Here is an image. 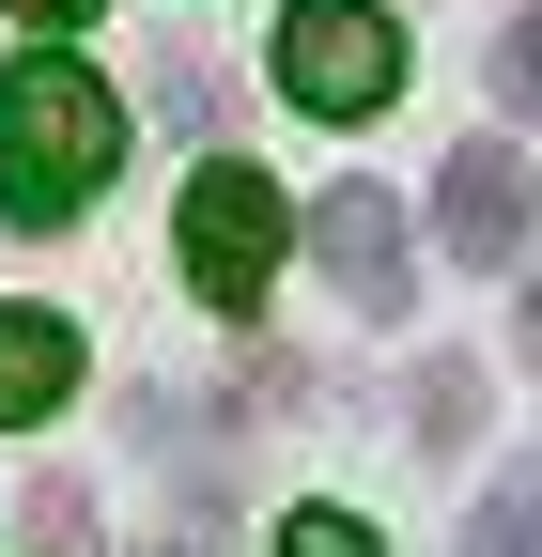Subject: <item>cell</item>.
<instances>
[{
    "label": "cell",
    "instance_id": "obj_1",
    "mask_svg": "<svg viewBox=\"0 0 542 557\" xmlns=\"http://www.w3.org/2000/svg\"><path fill=\"white\" fill-rule=\"evenodd\" d=\"M109 156H124V109L78 78V62H16V78H0V218H78V201L109 186Z\"/></svg>",
    "mask_w": 542,
    "mask_h": 557
},
{
    "label": "cell",
    "instance_id": "obj_2",
    "mask_svg": "<svg viewBox=\"0 0 542 557\" xmlns=\"http://www.w3.org/2000/svg\"><path fill=\"white\" fill-rule=\"evenodd\" d=\"M280 94L310 124H372L403 94V16H387V0H295V16H280Z\"/></svg>",
    "mask_w": 542,
    "mask_h": 557
},
{
    "label": "cell",
    "instance_id": "obj_3",
    "mask_svg": "<svg viewBox=\"0 0 542 557\" xmlns=\"http://www.w3.org/2000/svg\"><path fill=\"white\" fill-rule=\"evenodd\" d=\"M171 233H186V295H201V310H248L263 278H280V186L218 156V171L186 186V218H171Z\"/></svg>",
    "mask_w": 542,
    "mask_h": 557
},
{
    "label": "cell",
    "instance_id": "obj_4",
    "mask_svg": "<svg viewBox=\"0 0 542 557\" xmlns=\"http://www.w3.org/2000/svg\"><path fill=\"white\" fill-rule=\"evenodd\" d=\"M310 263L342 278V310H372V325L419 295V263H403V201H387V186H325V201H310Z\"/></svg>",
    "mask_w": 542,
    "mask_h": 557
},
{
    "label": "cell",
    "instance_id": "obj_5",
    "mask_svg": "<svg viewBox=\"0 0 542 557\" xmlns=\"http://www.w3.org/2000/svg\"><path fill=\"white\" fill-rule=\"evenodd\" d=\"M434 233H449V263H527V233H542V186H527V156H512V139H465V156H449V186H434Z\"/></svg>",
    "mask_w": 542,
    "mask_h": 557
},
{
    "label": "cell",
    "instance_id": "obj_6",
    "mask_svg": "<svg viewBox=\"0 0 542 557\" xmlns=\"http://www.w3.org/2000/svg\"><path fill=\"white\" fill-rule=\"evenodd\" d=\"M62 403H78V325L0 310V418H62Z\"/></svg>",
    "mask_w": 542,
    "mask_h": 557
},
{
    "label": "cell",
    "instance_id": "obj_7",
    "mask_svg": "<svg viewBox=\"0 0 542 557\" xmlns=\"http://www.w3.org/2000/svg\"><path fill=\"white\" fill-rule=\"evenodd\" d=\"M465 557H542V465H512L496 496H481V527H465Z\"/></svg>",
    "mask_w": 542,
    "mask_h": 557
},
{
    "label": "cell",
    "instance_id": "obj_8",
    "mask_svg": "<svg viewBox=\"0 0 542 557\" xmlns=\"http://www.w3.org/2000/svg\"><path fill=\"white\" fill-rule=\"evenodd\" d=\"M496 109H527V124H542V0L496 32Z\"/></svg>",
    "mask_w": 542,
    "mask_h": 557
},
{
    "label": "cell",
    "instance_id": "obj_9",
    "mask_svg": "<svg viewBox=\"0 0 542 557\" xmlns=\"http://www.w3.org/2000/svg\"><path fill=\"white\" fill-rule=\"evenodd\" d=\"M156 109L171 124H218V62H201V47H156Z\"/></svg>",
    "mask_w": 542,
    "mask_h": 557
},
{
    "label": "cell",
    "instance_id": "obj_10",
    "mask_svg": "<svg viewBox=\"0 0 542 557\" xmlns=\"http://www.w3.org/2000/svg\"><path fill=\"white\" fill-rule=\"evenodd\" d=\"M32 557H94V496H78V480L32 496Z\"/></svg>",
    "mask_w": 542,
    "mask_h": 557
},
{
    "label": "cell",
    "instance_id": "obj_11",
    "mask_svg": "<svg viewBox=\"0 0 542 557\" xmlns=\"http://www.w3.org/2000/svg\"><path fill=\"white\" fill-rule=\"evenodd\" d=\"M280 557H372V527H357V511H295V527H280Z\"/></svg>",
    "mask_w": 542,
    "mask_h": 557
},
{
    "label": "cell",
    "instance_id": "obj_12",
    "mask_svg": "<svg viewBox=\"0 0 542 557\" xmlns=\"http://www.w3.org/2000/svg\"><path fill=\"white\" fill-rule=\"evenodd\" d=\"M16 16H32V32H78V16H94V0H16Z\"/></svg>",
    "mask_w": 542,
    "mask_h": 557
},
{
    "label": "cell",
    "instance_id": "obj_13",
    "mask_svg": "<svg viewBox=\"0 0 542 557\" xmlns=\"http://www.w3.org/2000/svg\"><path fill=\"white\" fill-rule=\"evenodd\" d=\"M156 557H218V511H186V542H156Z\"/></svg>",
    "mask_w": 542,
    "mask_h": 557
},
{
    "label": "cell",
    "instance_id": "obj_14",
    "mask_svg": "<svg viewBox=\"0 0 542 557\" xmlns=\"http://www.w3.org/2000/svg\"><path fill=\"white\" fill-rule=\"evenodd\" d=\"M527 357H542V295H527Z\"/></svg>",
    "mask_w": 542,
    "mask_h": 557
}]
</instances>
